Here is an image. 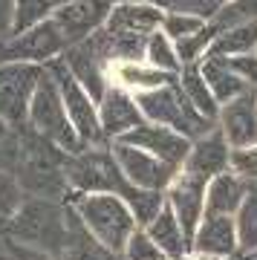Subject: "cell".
<instances>
[{
    "label": "cell",
    "instance_id": "1",
    "mask_svg": "<svg viewBox=\"0 0 257 260\" xmlns=\"http://www.w3.org/2000/svg\"><path fill=\"white\" fill-rule=\"evenodd\" d=\"M162 18L156 3H119L90 41L107 64H136L145 58L147 38L162 26Z\"/></svg>",
    "mask_w": 257,
    "mask_h": 260
},
{
    "label": "cell",
    "instance_id": "2",
    "mask_svg": "<svg viewBox=\"0 0 257 260\" xmlns=\"http://www.w3.org/2000/svg\"><path fill=\"white\" fill-rule=\"evenodd\" d=\"M20 139H23V150H20L15 177H18L20 188L26 191V197H44V200L67 203V194H70L67 159L73 153L61 150L58 145H52L26 124H20Z\"/></svg>",
    "mask_w": 257,
    "mask_h": 260
},
{
    "label": "cell",
    "instance_id": "3",
    "mask_svg": "<svg viewBox=\"0 0 257 260\" xmlns=\"http://www.w3.org/2000/svg\"><path fill=\"white\" fill-rule=\"evenodd\" d=\"M70 211L73 208L67 203H58V200L26 197L3 237H9L26 249L41 251L46 257L61 260L67 234H70Z\"/></svg>",
    "mask_w": 257,
    "mask_h": 260
},
{
    "label": "cell",
    "instance_id": "4",
    "mask_svg": "<svg viewBox=\"0 0 257 260\" xmlns=\"http://www.w3.org/2000/svg\"><path fill=\"white\" fill-rule=\"evenodd\" d=\"M67 205H73L84 229L107 246L113 254H121L127 246L130 234L139 229L130 205L119 194H67Z\"/></svg>",
    "mask_w": 257,
    "mask_h": 260
},
{
    "label": "cell",
    "instance_id": "5",
    "mask_svg": "<svg viewBox=\"0 0 257 260\" xmlns=\"http://www.w3.org/2000/svg\"><path fill=\"white\" fill-rule=\"evenodd\" d=\"M136 104H139V110H142V116H145V121L171 127V130H176V133H182L185 139H202L205 133L214 130L211 119H205V116L185 99L182 87L176 81L165 84V87H156V90L136 93Z\"/></svg>",
    "mask_w": 257,
    "mask_h": 260
},
{
    "label": "cell",
    "instance_id": "6",
    "mask_svg": "<svg viewBox=\"0 0 257 260\" xmlns=\"http://www.w3.org/2000/svg\"><path fill=\"white\" fill-rule=\"evenodd\" d=\"M26 127H32L35 133H41L44 139H49L52 145H58L67 153H81L87 148L78 139L73 121L67 116V107H64L58 84L52 81V75L46 73V70L38 78V87H35V93H32V102H29Z\"/></svg>",
    "mask_w": 257,
    "mask_h": 260
},
{
    "label": "cell",
    "instance_id": "7",
    "mask_svg": "<svg viewBox=\"0 0 257 260\" xmlns=\"http://www.w3.org/2000/svg\"><path fill=\"white\" fill-rule=\"evenodd\" d=\"M67 185L73 194H119L130 191V182L124 179L119 162L113 156L110 145L84 148L81 153H73L67 159Z\"/></svg>",
    "mask_w": 257,
    "mask_h": 260
},
{
    "label": "cell",
    "instance_id": "8",
    "mask_svg": "<svg viewBox=\"0 0 257 260\" xmlns=\"http://www.w3.org/2000/svg\"><path fill=\"white\" fill-rule=\"evenodd\" d=\"M44 70L52 75V81L58 84L61 90V99H64L67 116L73 121L78 139L87 145V148H95V145H104V133H101V121H99V104L90 99V93L84 90L81 84L75 81V75L67 70V64L61 58H52L46 61Z\"/></svg>",
    "mask_w": 257,
    "mask_h": 260
},
{
    "label": "cell",
    "instance_id": "9",
    "mask_svg": "<svg viewBox=\"0 0 257 260\" xmlns=\"http://www.w3.org/2000/svg\"><path fill=\"white\" fill-rule=\"evenodd\" d=\"M67 49V41L61 38L55 20L46 18L41 20L38 26L20 32L0 47V64H41L44 67L46 61L52 58H61Z\"/></svg>",
    "mask_w": 257,
    "mask_h": 260
},
{
    "label": "cell",
    "instance_id": "10",
    "mask_svg": "<svg viewBox=\"0 0 257 260\" xmlns=\"http://www.w3.org/2000/svg\"><path fill=\"white\" fill-rule=\"evenodd\" d=\"M41 75V64H0V119L15 127L26 124L29 102Z\"/></svg>",
    "mask_w": 257,
    "mask_h": 260
},
{
    "label": "cell",
    "instance_id": "11",
    "mask_svg": "<svg viewBox=\"0 0 257 260\" xmlns=\"http://www.w3.org/2000/svg\"><path fill=\"white\" fill-rule=\"evenodd\" d=\"M113 6H116V0H70L64 6H55L49 18L55 20L67 47H73V44L92 38L107 23Z\"/></svg>",
    "mask_w": 257,
    "mask_h": 260
},
{
    "label": "cell",
    "instance_id": "12",
    "mask_svg": "<svg viewBox=\"0 0 257 260\" xmlns=\"http://www.w3.org/2000/svg\"><path fill=\"white\" fill-rule=\"evenodd\" d=\"M208 182H211V179H205L202 174H197V171L179 168L176 177H174V182H171L168 191H165L168 205L174 208L176 220H179V225H182V232H185L188 240L197 234V229H200V223H202Z\"/></svg>",
    "mask_w": 257,
    "mask_h": 260
},
{
    "label": "cell",
    "instance_id": "13",
    "mask_svg": "<svg viewBox=\"0 0 257 260\" xmlns=\"http://www.w3.org/2000/svg\"><path fill=\"white\" fill-rule=\"evenodd\" d=\"M110 150H113V156H116V162H119L124 179L136 188H145V191H168V185L176 177V168L159 162L153 153H147L142 148H133V145H124V142H113Z\"/></svg>",
    "mask_w": 257,
    "mask_h": 260
},
{
    "label": "cell",
    "instance_id": "14",
    "mask_svg": "<svg viewBox=\"0 0 257 260\" xmlns=\"http://www.w3.org/2000/svg\"><path fill=\"white\" fill-rule=\"evenodd\" d=\"M116 142H124V145L147 150V153H153L159 162H165V165L176 168V171L185 165V159H188V153H191V148H194V142L185 139L182 133H176V130H171V127H162V124H150V121L139 124L136 130L124 133V136L116 139Z\"/></svg>",
    "mask_w": 257,
    "mask_h": 260
},
{
    "label": "cell",
    "instance_id": "15",
    "mask_svg": "<svg viewBox=\"0 0 257 260\" xmlns=\"http://www.w3.org/2000/svg\"><path fill=\"white\" fill-rule=\"evenodd\" d=\"M99 121L104 139H121L124 133L145 124V116L139 110L136 95H130L124 87H107L104 99L99 102Z\"/></svg>",
    "mask_w": 257,
    "mask_h": 260
},
{
    "label": "cell",
    "instance_id": "16",
    "mask_svg": "<svg viewBox=\"0 0 257 260\" xmlns=\"http://www.w3.org/2000/svg\"><path fill=\"white\" fill-rule=\"evenodd\" d=\"M240 246L237 237V220L229 214H202V223L197 234L191 237V251L202 257H231Z\"/></svg>",
    "mask_w": 257,
    "mask_h": 260
},
{
    "label": "cell",
    "instance_id": "17",
    "mask_svg": "<svg viewBox=\"0 0 257 260\" xmlns=\"http://www.w3.org/2000/svg\"><path fill=\"white\" fill-rule=\"evenodd\" d=\"M220 130L231 150L237 148H251L257 145V93L246 90L237 99H231L229 104H222L220 110Z\"/></svg>",
    "mask_w": 257,
    "mask_h": 260
},
{
    "label": "cell",
    "instance_id": "18",
    "mask_svg": "<svg viewBox=\"0 0 257 260\" xmlns=\"http://www.w3.org/2000/svg\"><path fill=\"white\" fill-rule=\"evenodd\" d=\"M61 61H64L67 70L75 75V81L90 93L92 102L99 104L101 99H104V93H107V84H104V67H107V61L99 55V49L92 47L90 38L81 41V44L67 47Z\"/></svg>",
    "mask_w": 257,
    "mask_h": 260
},
{
    "label": "cell",
    "instance_id": "19",
    "mask_svg": "<svg viewBox=\"0 0 257 260\" xmlns=\"http://www.w3.org/2000/svg\"><path fill=\"white\" fill-rule=\"evenodd\" d=\"M229 162H231V145L226 142L222 130L214 127L211 133H205L202 139L194 142V148H191V153H188L182 168L197 171L205 179H214V177H220V174L229 171Z\"/></svg>",
    "mask_w": 257,
    "mask_h": 260
},
{
    "label": "cell",
    "instance_id": "20",
    "mask_svg": "<svg viewBox=\"0 0 257 260\" xmlns=\"http://www.w3.org/2000/svg\"><path fill=\"white\" fill-rule=\"evenodd\" d=\"M145 232H147V237L162 249V254H165L168 260H179V257H185V254L191 251V240L185 237L182 225H179L174 208H171L168 203L162 205V211L145 225Z\"/></svg>",
    "mask_w": 257,
    "mask_h": 260
},
{
    "label": "cell",
    "instance_id": "21",
    "mask_svg": "<svg viewBox=\"0 0 257 260\" xmlns=\"http://www.w3.org/2000/svg\"><path fill=\"white\" fill-rule=\"evenodd\" d=\"M200 73L205 78V84H208V90L214 93L217 104H229L231 99H237L240 93L248 90V84L231 70L229 58L222 55H205L200 64Z\"/></svg>",
    "mask_w": 257,
    "mask_h": 260
},
{
    "label": "cell",
    "instance_id": "22",
    "mask_svg": "<svg viewBox=\"0 0 257 260\" xmlns=\"http://www.w3.org/2000/svg\"><path fill=\"white\" fill-rule=\"evenodd\" d=\"M246 191L248 185L237 174H220L208 182V191H205V214H234L240 211V205L246 200Z\"/></svg>",
    "mask_w": 257,
    "mask_h": 260
},
{
    "label": "cell",
    "instance_id": "23",
    "mask_svg": "<svg viewBox=\"0 0 257 260\" xmlns=\"http://www.w3.org/2000/svg\"><path fill=\"white\" fill-rule=\"evenodd\" d=\"M61 260H121V254H113L107 246H101L84 229V223L78 220V214L70 211V234H67V246L61 251Z\"/></svg>",
    "mask_w": 257,
    "mask_h": 260
},
{
    "label": "cell",
    "instance_id": "24",
    "mask_svg": "<svg viewBox=\"0 0 257 260\" xmlns=\"http://www.w3.org/2000/svg\"><path fill=\"white\" fill-rule=\"evenodd\" d=\"M254 47H257V20H248V23H237V26L222 29L220 35L211 41L205 55L234 58V55H248Z\"/></svg>",
    "mask_w": 257,
    "mask_h": 260
},
{
    "label": "cell",
    "instance_id": "25",
    "mask_svg": "<svg viewBox=\"0 0 257 260\" xmlns=\"http://www.w3.org/2000/svg\"><path fill=\"white\" fill-rule=\"evenodd\" d=\"M179 87H182L185 99H188L205 119L214 121L217 116H220V104H217L214 93L208 90V84H205V78H202L200 64H185L182 70H179Z\"/></svg>",
    "mask_w": 257,
    "mask_h": 260
},
{
    "label": "cell",
    "instance_id": "26",
    "mask_svg": "<svg viewBox=\"0 0 257 260\" xmlns=\"http://www.w3.org/2000/svg\"><path fill=\"white\" fill-rule=\"evenodd\" d=\"M116 81L119 87H130V90H139V93H145V90H156V87H165V84H174L176 75L171 73H162L156 67H142L136 64H116Z\"/></svg>",
    "mask_w": 257,
    "mask_h": 260
},
{
    "label": "cell",
    "instance_id": "27",
    "mask_svg": "<svg viewBox=\"0 0 257 260\" xmlns=\"http://www.w3.org/2000/svg\"><path fill=\"white\" fill-rule=\"evenodd\" d=\"M121 200L130 205V211H133V217H136L139 229H145V225L162 211V205L168 203L165 191H145V188H136V185H130V191L121 197Z\"/></svg>",
    "mask_w": 257,
    "mask_h": 260
},
{
    "label": "cell",
    "instance_id": "28",
    "mask_svg": "<svg viewBox=\"0 0 257 260\" xmlns=\"http://www.w3.org/2000/svg\"><path fill=\"white\" fill-rule=\"evenodd\" d=\"M23 200H26V191L20 188L18 177L9 174V171H0V234H6L15 214L20 211Z\"/></svg>",
    "mask_w": 257,
    "mask_h": 260
},
{
    "label": "cell",
    "instance_id": "29",
    "mask_svg": "<svg viewBox=\"0 0 257 260\" xmlns=\"http://www.w3.org/2000/svg\"><path fill=\"white\" fill-rule=\"evenodd\" d=\"M145 61L150 67H156V70H162V73H171L176 75L179 70H182V64H179V58H176V49H174V41L165 35V32H153V35L147 38V49H145Z\"/></svg>",
    "mask_w": 257,
    "mask_h": 260
},
{
    "label": "cell",
    "instance_id": "30",
    "mask_svg": "<svg viewBox=\"0 0 257 260\" xmlns=\"http://www.w3.org/2000/svg\"><path fill=\"white\" fill-rule=\"evenodd\" d=\"M234 220H237L240 246L246 251L257 249V185H248L246 200H243V205H240V211Z\"/></svg>",
    "mask_w": 257,
    "mask_h": 260
},
{
    "label": "cell",
    "instance_id": "31",
    "mask_svg": "<svg viewBox=\"0 0 257 260\" xmlns=\"http://www.w3.org/2000/svg\"><path fill=\"white\" fill-rule=\"evenodd\" d=\"M248 20H257V0H231L229 6H222L208 20V26L220 35L222 29L237 26V23H248Z\"/></svg>",
    "mask_w": 257,
    "mask_h": 260
},
{
    "label": "cell",
    "instance_id": "32",
    "mask_svg": "<svg viewBox=\"0 0 257 260\" xmlns=\"http://www.w3.org/2000/svg\"><path fill=\"white\" fill-rule=\"evenodd\" d=\"M52 9H55L52 0H15V35L38 26L52 15Z\"/></svg>",
    "mask_w": 257,
    "mask_h": 260
},
{
    "label": "cell",
    "instance_id": "33",
    "mask_svg": "<svg viewBox=\"0 0 257 260\" xmlns=\"http://www.w3.org/2000/svg\"><path fill=\"white\" fill-rule=\"evenodd\" d=\"M217 38V32H214L208 23L200 29V32H194V35H188V38H179L174 44V49H176V58H179V64H197V58L200 55H205L208 52V47H211V41Z\"/></svg>",
    "mask_w": 257,
    "mask_h": 260
},
{
    "label": "cell",
    "instance_id": "34",
    "mask_svg": "<svg viewBox=\"0 0 257 260\" xmlns=\"http://www.w3.org/2000/svg\"><path fill=\"white\" fill-rule=\"evenodd\" d=\"M20 150H23L20 127H15V124L0 119V171L15 174V168L20 162Z\"/></svg>",
    "mask_w": 257,
    "mask_h": 260
},
{
    "label": "cell",
    "instance_id": "35",
    "mask_svg": "<svg viewBox=\"0 0 257 260\" xmlns=\"http://www.w3.org/2000/svg\"><path fill=\"white\" fill-rule=\"evenodd\" d=\"M231 0H156V6H168L171 12H185L197 15L202 20H211L222 6H229Z\"/></svg>",
    "mask_w": 257,
    "mask_h": 260
},
{
    "label": "cell",
    "instance_id": "36",
    "mask_svg": "<svg viewBox=\"0 0 257 260\" xmlns=\"http://www.w3.org/2000/svg\"><path fill=\"white\" fill-rule=\"evenodd\" d=\"M121 260H168V257L162 254V249H159L156 243L147 237L145 229H136V232L130 234L124 251H121Z\"/></svg>",
    "mask_w": 257,
    "mask_h": 260
},
{
    "label": "cell",
    "instance_id": "37",
    "mask_svg": "<svg viewBox=\"0 0 257 260\" xmlns=\"http://www.w3.org/2000/svg\"><path fill=\"white\" fill-rule=\"evenodd\" d=\"M205 26V20L197 18V15H185V12H171L162 18V32H165L171 41H179V38H188L194 32H200Z\"/></svg>",
    "mask_w": 257,
    "mask_h": 260
},
{
    "label": "cell",
    "instance_id": "38",
    "mask_svg": "<svg viewBox=\"0 0 257 260\" xmlns=\"http://www.w3.org/2000/svg\"><path fill=\"white\" fill-rule=\"evenodd\" d=\"M229 168L237 174L240 179H257V145H251V148L231 150Z\"/></svg>",
    "mask_w": 257,
    "mask_h": 260
},
{
    "label": "cell",
    "instance_id": "39",
    "mask_svg": "<svg viewBox=\"0 0 257 260\" xmlns=\"http://www.w3.org/2000/svg\"><path fill=\"white\" fill-rule=\"evenodd\" d=\"M229 64L246 84L257 87V55H234V58H229Z\"/></svg>",
    "mask_w": 257,
    "mask_h": 260
},
{
    "label": "cell",
    "instance_id": "40",
    "mask_svg": "<svg viewBox=\"0 0 257 260\" xmlns=\"http://www.w3.org/2000/svg\"><path fill=\"white\" fill-rule=\"evenodd\" d=\"M15 38V0H0V47Z\"/></svg>",
    "mask_w": 257,
    "mask_h": 260
},
{
    "label": "cell",
    "instance_id": "41",
    "mask_svg": "<svg viewBox=\"0 0 257 260\" xmlns=\"http://www.w3.org/2000/svg\"><path fill=\"white\" fill-rule=\"evenodd\" d=\"M0 260H18V243L0 234Z\"/></svg>",
    "mask_w": 257,
    "mask_h": 260
},
{
    "label": "cell",
    "instance_id": "42",
    "mask_svg": "<svg viewBox=\"0 0 257 260\" xmlns=\"http://www.w3.org/2000/svg\"><path fill=\"white\" fill-rule=\"evenodd\" d=\"M179 260H214V257H202V254H194V251H188L185 257H179Z\"/></svg>",
    "mask_w": 257,
    "mask_h": 260
},
{
    "label": "cell",
    "instance_id": "43",
    "mask_svg": "<svg viewBox=\"0 0 257 260\" xmlns=\"http://www.w3.org/2000/svg\"><path fill=\"white\" fill-rule=\"evenodd\" d=\"M243 260H257V249H251V251H246V257Z\"/></svg>",
    "mask_w": 257,
    "mask_h": 260
},
{
    "label": "cell",
    "instance_id": "44",
    "mask_svg": "<svg viewBox=\"0 0 257 260\" xmlns=\"http://www.w3.org/2000/svg\"><path fill=\"white\" fill-rule=\"evenodd\" d=\"M52 3H55V6H64V3H70V0H52Z\"/></svg>",
    "mask_w": 257,
    "mask_h": 260
}]
</instances>
